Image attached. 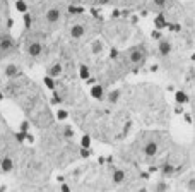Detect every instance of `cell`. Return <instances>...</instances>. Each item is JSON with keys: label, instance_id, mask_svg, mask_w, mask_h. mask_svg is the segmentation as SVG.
Returning <instances> with one entry per match:
<instances>
[{"label": "cell", "instance_id": "obj_1", "mask_svg": "<svg viewBox=\"0 0 195 192\" xmlns=\"http://www.w3.org/2000/svg\"><path fill=\"white\" fill-rule=\"evenodd\" d=\"M58 17H60V11H57V9H52V11H48V14H46V19L50 22L58 21Z\"/></svg>", "mask_w": 195, "mask_h": 192}, {"label": "cell", "instance_id": "obj_2", "mask_svg": "<svg viewBox=\"0 0 195 192\" xmlns=\"http://www.w3.org/2000/svg\"><path fill=\"white\" fill-rule=\"evenodd\" d=\"M39 50H41L39 43H34V45L29 46V53H31V55H38V53H39Z\"/></svg>", "mask_w": 195, "mask_h": 192}, {"label": "cell", "instance_id": "obj_3", "mask_svg": "<svg viewBox=\"0 0 195 192\" xmlns=\"http://www.w3.org/2000/svg\"><path fill=\"white\" fill-rule=\"evenodd\" d=\"M72 34H74V36H80V34H82V27H80V26H75L74 31H72Z\"/></svg>", "mask_w": 195, "mask_h": 192}]
</instances>
